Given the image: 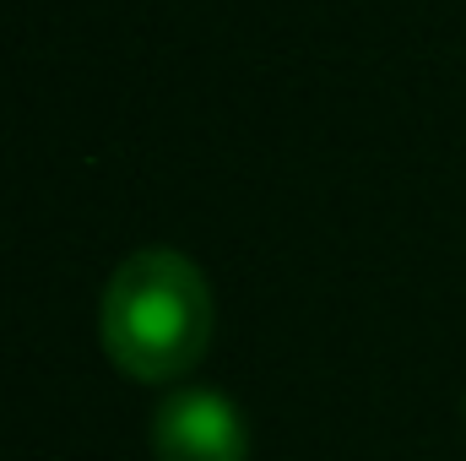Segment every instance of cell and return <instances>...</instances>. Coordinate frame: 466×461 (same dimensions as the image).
Returning <instances> with one entry per match:
<instances>
[{"mask_svg":"<svg viewBox=\"0 0 466 461\" xmlns=\"http://www.w3.org/2000/svg\"><path fill=\"white\" fill-rule=\"evenodd\" d=\"M218 326V304L207 288V271L168 244L130 250L109 271L98 299V337L130 380L168 385L190 374Z\"/></svg>","mask_w":466,"mask_h":461,"instance_id":"cell-1","label":"cell"},{"mask_svg":"<svg viewBox=\"0 0 466 461\" xmlns=\"http://www.w3.org/2000/svg\"><path fill=\"white\" fill-rule=\"evenodd\" d=\"M152 451L157 461H244L249 429L244 413L212 385H179L152 413Z\"/></svg>","mask_w":466,"mask_h":461,"instance_id":"cell-2","label":"cell"}]
</instances>
